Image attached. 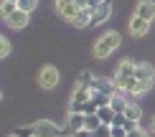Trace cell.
Here are the masks:
<instances>
[{"instance_id": "1", "label": "cell", "mask_w": 155, "mask_h": 137, "mask_svg": "<svg viewBox=\"0 0 155 137\" xmlns=\"http://www.w3.org/2000/svg\"><path fill=\"white\" fill-rule=\"evenodd\" d=\"M120 33L117 31H107L104 36H99L94 41V48H92V54H94V58H107V56H112L114 51L120 48Z\"/></svg>"}, {"instance_id": "2", "label": "cell", "mask_w": 155, "mask_h": 137, "mask_svg": "<svg viewBox=\"0 0 155 137\" xmlns=\"http://www.w3.org/2000/svg\"><path fill=\"white\" fill-rule=\"evenodd\" d=\"M89 99H92V89L76 84L74 91H71V99H69V112H81L84 114V104H87Z\"/></svg>"}, {"instance_id": "3", "label": "cell", "mask_w": 155, "mask_h": 137, "mask_svg": "<svg viewBox=\"0 0 155 137\" xmlns=\"http://www.w3.org/2000/svg\"><path fill=\"white\" fill-rule=\"evenodd\" d=\"M31 127H33L36 137H61V127L51 119H36Z\"/></svg>"}, {"instance_id": "4", "label": "cell", "mask_w": 155, "mask_h": 137, "mask_svg": "<svg viewBox=\"0 0 155 137\" xmlns=\"http://www.w3.org/2000/svg\"><path fill=\"white\" fill-rule=\"evenodd\" d=\"M56 84H59V69L56 66H43L41 71H38V86L54 89Z\"/></svg>"}, {"instance_id": "5", "label": "cell", "mask_w": 155, "mask_h": 137, "mask_svg": "<svg viewBox=\"0 0 155 137\" xmlns=\"http://www.w3.org/2000/svg\"><path fill=\"white\" fill-rule=\"evenodd\" d=\"M56 13H59L64 21L71 23L74 15L79 13V5H76V0H56Z\"/></svg>"}, {"instance_id": "6", "label": "cell", "mask_w": 155, "mask_h": 137, "mask_svg": "<svg viewBox=\"0 0 155 137\" xmlns=\"http://www.w3.org/2000/svg\"><path fill=\"white\" fill-rule=\"evenodd\" d=\"M135 79H140L143 84H150L155 81V69L150 66L147 61H137V66H135Z\"/></svg>"}, {"instance_id": "7", "label": "cell", "mask_w": 155, "mask_h": 137, "mask_svg": "<svg viewBox=\"0 0 155 137\" xmlns=\"http://www.w3.org/2000/svg\"><path fill=\"white\" fill-rule=\"evenodd\" d=\"M92 91H102V94H109V96H114L120 91V86H117V81L114 79H102V76H97V81H94V86H92Z\"/></svg>"}, {"instance_id": "8", "label": "cell", "mask_w": 155, "mask_h": 137, "mask_svg": "<svg viewBox=\"0 0 155 137\" xmlns=\"http://www.w3.org/2000/svg\"><path fill=\"white\" fill-rule=\"evenodd\" d=\"M147 31H150V21H145V18H140V15L130 18V36L132 38H143Z\"/></svg>"}, {"instance_id": "9", "label": "cell", "mask_w": 155, "mask_h": 137, "mask_svg": "<svg viewBox=\"0 0 155 137\" xmlns=\"http://www.w3.org/2000/svg\"><path fill=\"white\" fill-rule=\"evenodd\" d=\"M135 66H137V61H130V58H122L117 64V74H114V81H125L135 76Z\"/></svg>"}, {"instance_id": "10", "label": "cell", "mask_w": 155, "mask_h": 137, "mask_svg": "<svg viewBox=\"0 0 155 137\" xmlns=\"http://www.w3.org/2000/svg\"><path fill=\"white\" fill-rule=\"evenodd\" d=\"M135 15L145 18V21H155V0H140L137 5H135Z\"/></svg>"}, {"instance_id": "11", "label": "cell", "mask_w": 155, "mask_h": 137, "mask_svg": "<svg viewBox=\"0 0 155 137\" xmlns=\"http://www.w3.org/2000/svg\"><path fill=\"white\" fill-rule=\"evenodd\" d=\"M79 129H84V114L81 112H69V119H66L64 132L66 135H76Z\"/></svg>"}, {"instance_id": "12", "label": "cell", "mask_w": 155, "mask_h": 137, "mask_svg": "<svg viewBox=\"0 0 155 137\" xmlns=\"http://www.w3.org/2000/svg\"><path fill=\"white\" fill-rule=\"evenodd\" d=\"M109 15H112V5H109V0H104V3L99 5V8H94V15H92V25H99L109 21Z\"/></svg>"}, {"instance_id": "13", "label": "cell", "mask_w": 155, "mask_h": 137, "mask_svg": "<svg viewBox=\"0 0 155 137\" xmlns=\"http://www.w3.org/2000/svg\"><path fill=\"white\" fill-rule=\"evenodd\" d=\"M28 15H31V13H25V10L18 8L15 13H13V15L5 18V23H8L10 28H23V25H28Z\"/></svg>"}, {"instance_id": "14", "label": "cell", "mask_w": 155, "mask_h": 137, "mask_svg": "<svg viewBox=\"0 0 155 137\" xmlns=\"http://www.w3.org/2000/svg\"><path fill=\"white\" fill-rule=\"evenodd\" d=\"M92 15H94V10L92 8H79V13L74 15V25L76 28H87V25H92Z\"/></svg>"}, {"instance_id": "15", "label": "cell", "mask_w": 155, "mask_h": 137, "mask_svg": "<svg viewBox=\"0 0 155 137\" xmlns=\"http://www.w3.org/2000/svg\"><path fill=\"white\" fill-rule=\"evenodd\" d=\"M102 125H104V122H102L99 119V114H84V129H89V132H94V129L97 127H102Z\"/></svg>"}, {"instance_id": "16", "label": "cell", "mask_w": 155, "mask_h": 137, "mask_svg": "<svg viewBox=\"0 0 155 137\" xmlns=\"http://www.w3.org/2000/svg\"><path fill=\"white\" fill-rule=\"evenodd\" d=\"M97 114H99V119L104 122V125H112V122H114V114H117V112H114V107L109 104V107H99V109H97Z\"/></svg>"}, {"instance_id": "17", "label": "cell", "mask_w": 155, "mask_h": 137, "mask_svg": "<svg viewBox=\"0 0 155 137\" xmlns=\"http://www.w3.org/2000/svg\"><path fill=\"white\" fill-rule=\"evenodd\" d=\"M94 81H97V76L92 74V71H87V69L79 71V76H76V84H81V86H89V89L94 86Z\"/></svg>"}, {"instance_id": "18", "label": "cell", "mask_w": 155, "mask_h": 137, "mask_svg": "<svg viewBox=\"0 0 155 137\" xmlns=\"http://www.w3.org/2000/svg\"><path fill=\"white\" fill-rule=\"evenodd\" d=\"M125 117H127V119H135V122H140V117H143V109H140L135 102H130V104H127V109H125Z\"/></svg>"}, {"instance_id": "19", "label": "cell", "mask_w": 155, "mask_h": 137, "mask_svg": "<svg viewBox=\"0 0 155 137\" xmlns=\"http://www.w3.org/2000/svg\"><path fill=\"white\" fill-rule=\"evenodd\" d=\"M92 99H94L97 104H99V107H109L114 96H109V94H102V91H92Z\"/></svg>"}, {"instance_id": "20", "label": "cell", "mask_w": 155, "mask_h": 137, "mask_svg": "<svg viewBox=\"0 0 155 137\" xmlns=\"http://www.w3.org/2000/svg\"><path fill=\"white\" fill-rule=\"evenodd\" d=\"M18 10V3H13V0H3V8H0V13H3V21L8 15H13V13Z\"/></svg>"}, {"instance_id": "21", "label": "cell", "mask_w": 155, "mask_h": 137, "mask_svg": "<svg viewBox=\"0 0 155 137\" xmlns=\"http://www.w3.org/2000/svg\"><path fill=\"white\" fill-rule=\"evenodd\" d=\"M127 104H130V102H127V99H122L120 94H114V99H112V107H114V112H117V114H125V109H127Z\"/></svg>"}, {"instance_id": "22", "label": "cell", "mask_w": 155, "mask_h": 137, "mask_svg": "<svg viewBox=\"0 0 155 137\" xmlns=\"http://www.w3.org/2000/svg\"><path fill=\"white\" fill-rule=\"evenodd\" d=\"M92 137H112V125H102V127H97Z\"/></svg>"}, {"instance_id": "23", "label": "cell", "mask_w": 155, "mask_h": 137, "mask_svg": "<svg viewBox=\"0 0 155 137\" xmlns=\"http://www.w3.org/2000/svg\"><path fill=\"white\" fill-rule=\"evenodd\" d=\"M36 3H38V0H18V8L25 10V13H31V10L36 8Z\"/></svg>"}, {"instance_id": "24", "label": "cell", "mask_w": 155, "mask_h": 137, "mask_svg": "<svg viewBox=\"0 0 155 137\" xmlns=\"http://www.w3.org/2000/svg\"><path fill=\"white\" fill-rule=\"evenodd\" d=\"M10 54V41H8V38H0V56H8Z\"/></svg>"}, {"instance_id": "25", "label": "cell", "mask_w": 155, "mask_h": 137, "mask_svg": "<svg viewBox=\"0 0 155 137\" xmlns=\"http://www.w3.org/2000/svg\"><path fill=\"white\" fill-rule=\"evenodd\" d=\"M15 135H18V137H36V135H33V127H18Z\"/></svg>"}, {"instance_id": "26", "label": "cell", "mask_w": 155, "mask_h": 137, "mask_svg": "<svg viewBox=\"0 0 155 137\" xmlns=\"http://www.w3.org/2000/svg\"><path fill=\"white\" fill-rule=\"evenodd\" d=\"M130 132H127L125 127H117V125H112V137H127Z\"/></svg>"}, {"instance_id": "27", "label": "cell", "mask_w": 155, "mask_h": 137, "mask_svg": "<svg viewBox=\"0 0 155 137\" xmlns=\"http://www.w3.org/2000/svg\"><path fill=\"white\" fill-rule=\"evenodd\" d=\"M127 137H150V132H147V129H143V127H137V129H132Z\"/></svg>"}, {"instance_id": "28", "label": "cell", "mask_w": 155, "mask_h": 137, "mask_svg": "<svg viewBox=\"0 0 155 137\" xmlns=\"http://www.w3.org/2000/svg\"><path fill=\"white\" fill-rule=\"evenodd\" d=\"M102 3H104V0H89V3H87V8H92V10H94V8H99Z\"/></svg>"}, {"instance_id": "29", "label": "cell", "mask_w": 155, "mask_h": 137, "mask_svg": "<svg viewBox=\"0 0 155 137\" xmlns=\"http://www.w3.org/2000/svg\"><path fill=\"white\" fill-rule=\"evenodd\" d=\"M74 137H92V132H89V129H79Z\"/></svg>"}, {"instance_id": "30", "label": "cell", "mask_w": 155, "mask_h": 137, "mask_svg": "<svg viewBox=\"0 0 155 137\" xmlns=\"http://www.w3.org/2000/svg\"><path fill=\"white\" fill-rule=\"evenodd\" d=\"M87 3H89V0H76V5H79V8H87Z\"/></svg>"}, {"instance_id": "31", "label": "cell", "mask_w": 155, "mask_h": 137, "mask_svg": "<svg viewBox=\"0 0 155 137\" xmlns=\"http://www.w3.org/2000/svg\"><path fill=\"white\" fill-rule=\"evenodd\" d=\"M150 127H153V132H155V117H153V122H150Z\"/></svg>"}, {"instance_id": "32", "label": "cell", "mask_w": 155, "mask_h": 137, "mask_svg": "<svg viewBox=\"0 0 155 137\" xmlns=\"http://www.w3.org/2000/svg\"><path fill=\"white\" fill-rule=\"evenodd\" d=\"M10 137H18V135H15V132H13V135H10Z\"/></svg>"}, {"instance_id": "33", "label": "cell", "mask_w": 155, "mask_h": 137, "mask_svg": "<svg viewBox=\"0 0 155 137\" xmlns=\"http://www.w3.org/2000/svg\"><path fill=\"white\" fill-rule=\"evenodd\" d=\"M13 3H18V0H13Z\"/></svg>"}]
</instances>
